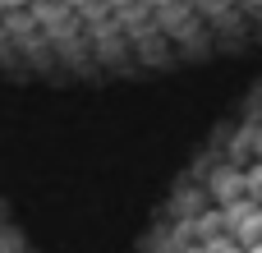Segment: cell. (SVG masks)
<instances>
[{
	"mask_svg": "<svg viewBox=\"0 0 262 253\" xmlns=\"http://www.w3.org/2000/svg\"><path fill=\"white\" fill-rule=\"evenodd\" d=\"M262 240V212H249V217H239V244L249 249V244H258Z\"/></svg>",
	"mask_w": 262,
	"mask_h": 253,
	"instance_id": "6da1fadb",
	"label": "cell"
},
{
	"mask_svg": "<svg viewBox=\"0 0 262 253\" xmlns=\"http://www.w3.org/2000/svg\"><path fill=\"white\" fill-rule=\"evenodd\" d=\"M18 5H28V0H0V9H18Z\"/></svg>",
	"mask_w": 262,
	"mask_h": 253,
	"instance_id": "7a4b0ae2",
	"label": "cell"
},
{
	"mask_svg": "<svg viewBox=\"0 0 262 253\" xmlns=\"http://www.w3.org/2000/svg\"><path fill=\"white\" fill-rule=\"evenodd\" d=\"M244 253H262V240H258V244H249V249H244Z\"/></svg>",
	"mask_w": 262,
	"mask_h": 253,
	"instance_id": "3957f363",
	"label": "cell"
},
{
	"mask_svg": "<svg viewBox=\"0 0 262 253\" xmlns=\"http://www.w3.org/2000/svg\"><path fill=\"white\" fill-rule=\"evenodd\" d=\"M212 253H244V249H226V244H221V249H212Z\"/></svg>",
	"mask_w": 262,
	"mask_h": 253,
	"instance_id": "277c9868",
	"label": "cell"
}]
</instances>
